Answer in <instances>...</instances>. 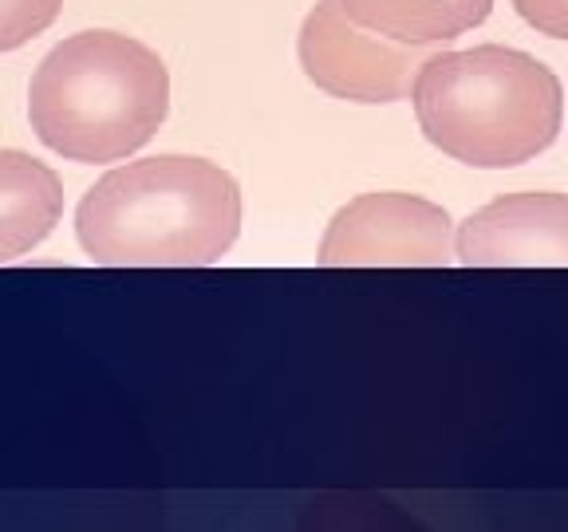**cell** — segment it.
<instances>
[{
    "instance_id": "obj_1",
    "label": "cell",
    "mask_w": 568,
    "mask_h": 532,
    "mask_svg": "<svg viewBox=\"0 0 568 532\" xmlns=\"http://www.w3.org/2000/svg\"><path fill=\"white\" fill-rule=\"evenodd\" d=\"M237 229V182L222 166L186 154L111 170L75 213L83 253L111 268L213 265L230 253Z\"/></svg>"
},
{
    "instance_id": "obj_2",
    "label": "cell",
    "mask_w": 568,
    "mask_h": 532,
    "mask_svg": "<svg viewBox=\"0 0 568 532\" xmlns=\"http://www.w3.org/2000/svg\"><path fill=\"white\" fill-rule=\"evenodd\" d=\"M170 106L166 63L119 32L68 35L28 88V119L71 162H119L154 139Z\"/></svg>"
},
{
    "instance_id": "obj_3",
    "label": "cell",
    "mask_w": 568,
    "mask_h": 532,
    "mask_svg": "<svg viewBox=\"0 0 568 532\" xmlns=\"http://www.w3.org/2000/svg\"><path fill=\"white\" fill-rule=\"evenodd\" d=\"M418 126L454 162L506 170L537 158L560 131V83L541 60L514 48L435 52L418 75Z\"/></svg>"
},
{
    "instance_id": "obj_4",
    "label": "cell",
    "mask_w": 568,
    "mask_h": 532,
    "mask_svg": "<svg viewBox=\"0 0 568 532\" xmlns=\"http://www.w3.org/2000/svg\"><path fill=\"white\" fill-rule=\"evenodd\" d=\"M438 44H403L355 24L339 0H320L301 28L304 75L320 91L352 103H399L415 91L418 75Z\"/></svg>"
},
{
    "instance_id": "obj_5",
    "label": "cell",
    "mask_w": 568,
    "mask_h": 532,
    "mask_svg": "<svg viewBox=\"0 0 568 532\" xmlns=\"http://www.w3.org/2000/svg\"><path fill=\"white\" fill-rule=\"evenodd\" d=\"M454 257L446 209L410 194L355 197L320 241L324 268H443Z\"/></svg>"
},
{
    "instance_id": "obj_6",
    "label": "cell",
    "mask_w": 568,
    "mask_h": 532,
    "mask_svg": "<svg viewBox=\"0 0 568 532\" xmlns=\"http://www.w3.org/2000/svg\"><path fill=\"white\" fill-rule=\"evenodd\" d=\"M470 268H568V194H509L478 209L454 237Z\"/></svg>"
},
{
    "instance_id": "obj_7",
    "label": "cell",
    "mask_w": 568,
    "mask_h": 532,
    "mask_svg": "<svg viewBox=\"0 0 568 532\" xmlns=\"http://www.w3.org/2000/svg\"><path fill=\"white\" fill-rule=\"evenodd\" d=\"M60 177L24 151H0V265L24 257L60 225Z\"/></svg>"
},
{
    "instance_id": "obj_8",
    "label": "cell",
    "mask_w": 568,
    "mask_h": 532,
    "mask_svg": "<svg viewBox=\"0 0 568 532\" xmlns=\"http://www.w3.org/2000/svg\"><path fill=\"white\" fill-rule=\"evenodd\" d=\"M355 24L403 44H446L489 17L494 0H339Z\"/></svg>"
},
{
    "instance_id": "obj_9",
    "label": "cell",
    "mask_w": 568,
    "mask_h": 532,
    "mask_svg": "<svg viewBox=\"0 0 568 532\" xmlns=\"http://www.w3.org/2000/svg\"><path fill=\"white\" fill-rule=\"evenodd\" d=\"M63 0H0V52L28 44L40 35L55 17Z\"/></svg>"
},
{
    "instance_id": "obj_10",
    "label": "cell",
    "mask_w": 568,
    "mask_h": 532,
    "mask_svg": "<svg viewBox=\"0 0 568 532\" xmlns=\"http://www.w3.org/2000/svg\"><path fill=\"white\" fill-rule=\"evenodd\" d=\"M514 4L537 32L568 40V0H514Z\"/></svg>"
}]
</instances>
